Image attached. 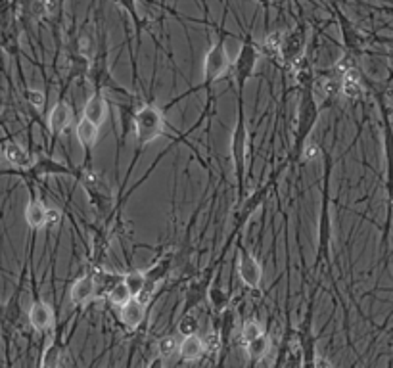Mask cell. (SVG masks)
I'll return each instance as SVG.
<instances>
[{
	"label": "cell",
	"mask_w": 393,
	"mask_h": 368,
	"mask_svg": "<svg viewBox=\"0 0 393 368\" xmlns=\"http://www.w3.org/2000/svg\"><path fill=\"white\" fill-rule=\"evenodd\" d=\"M72 119H73L72 108L65 104V102H58V104L52 108V112H50V115H49L50 133H52L54 136L62 135L65 128L69 127Z\"/></svg>",
	"instance_id": "cell-14"
},
{
	"label": "cell",
	"mask_w": 393,
	"mask_h": 368,
	"mask_svg": "<svg viewBox=\"0 0 393 368\" xmlns=\"http://www.w3.org/2000/svg\"><path fill=\"white\" fill-rule=\"evenodd\" d=\"M2 156L6 158L10 165H14L17 169H31L33 167V161H31V156L29 152L22 148L19 144L16 142H6L4 148H2Z\"/></svg>",
	"instance_id": "cell-17"
},
{
	"label": "cell",
	"mask_w": 393,
	"mask_h": 368,
	"mask_svg": "<svg viewBox=\"0 0 393 368\" xmlns=\"http://www.w3.org/2000/svg\"><path fill=\"white\" fill-rule=\"evenodd\" d=\"M75 135H77V142H79L81 148L85 150L87 158H89L90 152H92V148H94V146H97V142H98V135H100V125L92 123V121H89L87 117H83V119L77 123Z\"/></svg>",
	"instance_id": "cell-11"
},
{
	"label": "cell",
	"mask_w": 393,
	"mask_h": 368,
	"mask_svg": "<svg viewBox=\"0 0 393 368\" xmlns=\"http://www.w3.org/2000/svg\"><path fill=\"white\" fill-rule=\"evenodd\" d=\"M25 98H27V102L33 106V108H42L44 102H47V97H44V92H40V90H27L25 92Z\"/></svg>",
	"instance_id": "cell-30"
},
{
	"label": "cell",
	"mask_w": 393,
	"mask_h": 368,
	"mask_svg": "<svg viewBox=\"0 0 393 368\" xmlns=\"http://www.w3.org/2000/svg\"><path fill=\"white\" fill-rule=\"evenodd\" d=\"M60 221H62V213L58 211V209H49V215H47V226H56V224H60Z\"/></svg>",
	"instance_id": "cell-32"
},
{
	"label": "cell",
	"mask_w": 393,
	"mask_h": 368,
	"mask_svg": "<svg viewBox=\"0 0 393 368\" xmlns=\"http://www.w3.org/2000/svg\"><path fill=\"white\" fill-rule=\"evenodd\" d=\"M47 215H49V208L40 200H31L25 208V221L35 231L47 226Z\"/></svg>",
	"instance_id": "cell-18"
},
{
	"label": "cell",
	"mask_w": 393,
	"mask_h": 368,
	"mask_svg": "<svg viewBox=\"0 0 393 368\" xmlns=\"http://www.w3.org/2000/svg\"><path fill=\"white\" fill-rule=\"evenodd\" d=\"M83 117H87L89 121L92 123H97V125H104L106 117H108V102H106L104 94L97 90L92 97L87 100V104L83 108Z\"/></svg>",
	"instance_id": "cell-12"
},
{
	"label": "cell",
	"mask_w": 393,
	"mask_h": 368,
	"mask_svg": "<svg viewBox=\"0 0 393 368\" xmlns=\"http://www.w3.org/2000/svg\"><path fill=\"white\" fill-rule=\"evenodd\" d=\"M305 44H307V27L299 25L294 31L284 35L281 52H278V60H281L282 64L288 65L301 62V58L305 54Z\"/></svg>",
	"instance_id": "cell-7"
},
{
	"label": "cell",
	"mask_w": 393,
	"mask_h": 368,
	"mask_svg": "<svg viewBox=\"0 0 393 368\" xmlns=\"http://www.w3.org/2000/svg\"><path fill=\"white\" fill-rule=\"evenodd\" d=\"M97 281H94V274H83L81 278L73 282L72 292H69V297H72L73 305H85L89 299L97 296Z\"/></svg>",
	"instance_id": "cell-9"
},
{
	"label": "cell",
	"mask_w": 393,
	"mask_h": 368,
	"mask_svg": "<svg viewBox=\"0 0 393 368\" xmlns=\"http://www.w3.org/2000/svg\"><path fill=\"white\" fill-rule=\"evenodd\" d=\"M146 319V303L140 297H133L127 305L121 307V322L128 330H137Z\"/></svg>",
	"instance_id": "cell-10"
},
{
	"label": "cell",
	"mask_w": 393,
	"mask_h": 368,
	"mask_svg": "<svg viewBox=\"0 0 393 368\" xmlns=\"http://www.w3.org/2000/svg\"><path fill=\"white\" fill-rule=\"evenodd\" d=\"M62 362V345L54 342V344H50L44 353H42V359H40V367L44 368H54L58 367Z\"/></svg>",
	"instance_id": "cell-24"
},
{
	"label": "cell",
	"mask_w": 393,
	"mask_h": 368,
	"mask_svg": "<svg viewBox=\"0 0 393 368\" xmlns=\"http://www.w3.org/2000/svg\"><path fill=\"white\" fill-rule=\"evenodd\" d=\"M301 153H303V160L309 161V160H313V158H317V156H319L321 152H319V148H317L315 144H309V146L305 144L303 152Z\"/></svg>",
	"instance_id": "cell-33"
},
{
	"label": "cell",
	"mask_w": 393,
	"mask_h": 368,
	"mask_svg": "<svg viewBox=\"0 0 393 368\" xmlns=\"http://www.w3.org/2000/svg\"><path fill=\"white\" fill-rule=\"evenodd\" d=\"M42 6H44V12H47V14H52L54 8H56V2H54V0H42Z\"/></svg>",
	"instance_id": "cell-34"
},
{
	"label": "cell",
	"mask_w": 393,
	"mask_h": 368,
	"mask_svg": "<svg viewBox=\"0 0 393 368\" xmlns=\"http://www.w3.org/2000/svg\"><path fill=\"white\" fill-rule=\"evenodd\" d=\"M81 184H83V188H85V192L90 198V203L94 206V209L100 215H106L112 208L113 198L112 190H110L108 183L102 178V175L97 173V171H85L81 175Z\"/></svg>",
	"instance_id": "cell-5"
},
{
	"label": "cell",
	"mask_w": 393,
	"mask_h": 368,
	"mask_svg": "<svg viewBox=\"0 0 393 368\" xmlns=\"http://www.w3.org/2000/svg\"><path fill=\"white\" fill-rule=\"evenodd\" d=\"M206 355V344H203V337L198 334L192 336H185V340L181 342V349H178V357L186 362H194V360L201 359Z\"/></svg>",
	"instance_id": "cell-16"
},
{
	"label": "cell",
	"mask_w": 393,
	"mask_h": 368,
	"mask_svg": "<svg viewBox=\"0 0 393 368\" xmlns=\"http://www.w3.org/2000/svg\"><path fill=\"white\" fill-rule=\"evenodd\" d=\"M94 281H97L98 292H104L106 290V294H110V290H112L115 284H119V282L123 281V276L112 274V272H98V274H94Z\"/></svg>",
	"instance_id": "cell-26"
},
{
	"label": "cell",
	"mask_w": 393,
	"mask_h": 368,
	"mask_svg": "<svg viewBox=\"0 0 393 368\" xmlns=\"http://www.w3.org/2000/svg\"><path fill=\"white\" fill-rule=\"evenodd\" d=\"M31 171L35 175H75L65 165H62V163H58L54 160H49V158L37 161L31 167Z\"/></svg>",
	"instance_id": "cell-20"
},
{
	"label": "cell",
	"mask_w": 393,
	"mask_h": 368,
	"mask_svg": "<svg viewBox=\"0 0 393 368\" xmlns=\"http://www.w3.org/2000/svg\"><path fill=\"white\" fill-rule=\"evenodd\" d=\"M257 60H259V50H257L256 42L251 39H246L244 44H242L240 52H238L236 62H234V81H236L238 97H242L246 83H248L249 77L256 72Z\"/></svg>",
	"instance_id": "cell-6"
},
{
	"label": "cell",
	"mask_w": 393,
	"mask_h": 368,
	"mask_svg": "<svg viewBox=\"0 0 393 368\" xmlns=\"http://www.w3.org/2000/svg\"><path fill=\"white\" fill-rule=\"evenodd\" d=\"M123 282L127 284V288L131 290L133 296L140 297L146 286H148L146 271H128L127 274H123Z\"/></svg>",
	"instance_id": "cell-21"
},
{
	"label": "cell",
	"mask_w": 393,
	"mask_h": 368,
	"mask_svg": "<svg viewBox=\"0 0 393 368\" xmlns=\"http://www.w3.org/2000/svg\"><path fill=\"white\" fill-rule=\"evenodd\" d=\"M263 334V328H261V324L257 322V320H248L244 326H242V342L244 344H248V342H251V340H256L257 336H261Z\"/></svg>",
	"instance_id": "cell-29"
},
{
	"label": "cell",
	"mask_w": 393,
	"mask_h": 368,
	"mask_svg": "<svg viewBox=\"0 0 393 368\" xmlns=\"http://www.w3.org/2000/svg\"><path fill=\"white\" fill-rule=\"evenodd\" d=\"M133 128H135V136H137L138 152L144 150L146 146L152 140L160 138L165 133V117L158 106L146 104L142 106L138 112H135V119H133Z\"/></svg>",
	"instance_id": "cell-1"
},
{
	"label": "cell",
	"mask_w": 393,
	"mask_h": 368,
	"mask_svg": "<svg viewBox=\"0 0 393 368\" xmlns=\"http://www.w3.org/2000/svg\"><path fill=\"white\" fill-rule=\"evenodd\" d=\"M29 322L37 332H44L54 324V311L44 301H35L29 309Z\"/></svg>",
	"instance_id": "cell-13"
},
{
	"label": "cell",
	"mask_w": 393,
	"mask_h": 368,
	"mask_svg": "<svg viewBox=\"0 0 393 368\" xmlns=\"http://www.w3.org/2000/svg\"><path fill=\"white\" fill-rule=\"evenodd\" d=\"M246 152H248V127H246V117H244L242 97H238V117H236L233 138H231V156H233L234 175H236V186H238V200H242V190H244Z\"/></svg>",
	"instance_id": "cell-2"
},
{
	"label": "cell",
	"mask_w": 393,
	"mask_h": 368,
	"mask_svg": "<svg viewBox=\"0 0 393 368\" xmlns=\"http://www.w3.org/2000/svg\"><path fill=\"white\" fill-rule=\"evenodd\" d=\"M284 35H286V31H273L267 35L265 40H263V49L269 56H278Z\"/></svg>",
	"instance_id": "cell-25"
},
{
	"label": "cell",
	"mask_w": 393,
	"mask_h": 368,
	"mask_svg": "<svg viewBox=\"0 0 393 368\" xmlns=\"http://www.w3.org/2000/svg\"><path fill=\"white\" fill-rule=\"evenodd\" d=\"M178 349H181V340L175 334H169L158 342V355L161 359L169 360L171 357H175V355H178Z\"/></svg>",
	"instance_id": "cell-22"
},
{
	"label": "cell",
	"mask_w": 393,
	"mask_h": 368,
	"mask_svg": "<svg viewBox=\"0 0 393 368\" xmlns=\"http://www.w3.org/2000/svg\"><path fill=\"white\" fill-rule=\"evenodd\" d=\"M387 75H390V79H393V62L392 65H390V73H387Z\"/></svg>",
	"instance_id": "cell-35"
},
{
	"label": "cell",
	"mask_w": 393,
	"mask_h": 368,
	"mask_svg": "<svg viewBox=\"0 0 393 368\" xmlns=\"http://www.w3.org/2000/svg\"><path fill=\"white\" fill-rule=\"evenodd\" d=\"M167 271H169V259H161L160 263H156L153 267H150L148 271H146V278H148V284H156V282H160L163 276H167Z\"/></svg>",
	"instance_id": "cell-28"
},
{
	"label": "cell",
	"mask_w": 393,
	"mask_h": 368,
	"mask_svg": "<svg viewBox=\"0 0 393 368\" xmlns=\"http://www.w3.org/2000/svg\"><path fill=\"white\" fill-rule=\"evenodd\" d=\"M228 67H231V58L226 52L225 40L219 39L203 58V83L198 88H211L217 79H221L228 72Z\"/></svg>",
	"instance_id": "cell-4"
},
{
	"label": "cell",
	"mask_w": 393,
	"mask_h": 368,
	"mask_svg": "<svg viewBox=\"0 0 393 368\" xmlns=\"http://www.w3.org/2000/svg\"><path fill=\"white\" fill-rule=\"evenodd\" d=\"M133 294H131V290L127 288V284L121 281L119 284H115L112 290H110V294H108V299H110V303L115 305V307H123V305H127L131 299H133Z\"/></svg>",
	"instance_id": "cell-23"
},
{
	"label": "cell",
	"mask_w": 393,
	"mask_h": 368,
	"mask_svg": "<svg viewBox=\"0 0 393 368\" xmlns=\"http://www.w3.org/2000/svg\"><path fill=\"white\" fill-rule=\"evenodd\" d=\"M203 344H206V353H211V355H215L219 349H221V344H223V340L219 334H209L208 337H203Z\"/></svg>",
	"instance_id": "cell-31"
},
{
	"label": "cell",
	"mask_w": 393,
	"mask_h": 368,
	"mask_svg": "<svg viewBox=\"0 0 393 368\" xmlns=\"http://www.w3.org/2000/svg\"><path fill=\"white\" fill-rule=\"evenodd\" d=\"M342 94L349 100H359L365 94L361 73L353 65L342 75Z\"/></svg>",
	"instance_id": "cell-15"
},
{
	"label": "cell",
	"mask_w": 393,
	"mask_h": 368,
	"mask_svg": "<svg viewBox=\"0 0 393 368\" xmlns=\"http://www.w3.org/2000/svg\"><path fill=\"white\" fill-rule=\"evenodd\" d=\"M177 330L181 336H192V334H198V319L192 317L190 312H185L183 319L178 320Z\"/></svg>",
	"instance_id": "cell-27"
},
{
	"label": "cell",
	"mask_w": 393,
	"mask_h": 368,
	"mask_svg": "<svg viewBox=\"0 0 393 368\" xmlns=\"http://www.w3.org/2000/svg\"><path fill=\"white\" fill-rule=\"evenodd\" d=\"M269 351H271V337L267 336L265 332L246 344V353H248L249 360H253V362L265 359Z\"/></svg>",
	"instance_id": "cell-19"
},
{
	"label": "cell",
	"mask_w": 393,
	"mask_h": 368,
	"mask_svg": "<svg viewBox=\"0 0 393 368\" xmlns=\"http://www.w3.org/2000/svg\"><path fill=\"white\" fill-rule=\"evenodd\" d=\"M382 112V121H384V160H385V188H387V221H385V236L390 233L392 226V213H393V123L387 113V106L382 102L380 104ZM384 236V240H385Z\"/></svg>",
	"instance_id": "cell-3"
},
{
	"label": "cell",
	"mask_w": 393,
	"mask_h": 368,
	"mask_svg": "<svg viewBox=\"0 0 393 368\" xmlns=\"http://www.w3.org/2000/svg\"><path fill=\"white\" fill-rule=\"evenodd\" d=\"M238 276L251 290H257L263 281V265L248 249H238Z\"/></svg>",
	"instance_id": "cell-8"
}]
</instances>
